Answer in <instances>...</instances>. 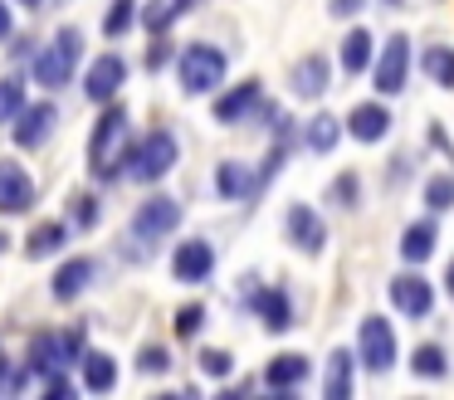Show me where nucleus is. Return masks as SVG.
I'll return each instance as SVG.
<instances>
[{
  "instance_id": "aec40b11",
  "label": "nucleus",
  "mask_w": 454,
  "mask_h": 400,
  "mask_svg": "<svg viewBox=\"0 0 454 400\" xmlns=\"http://www.w3.org/2000/svg\"><path fill=\"white\" fill-rule=\"evenodd\" d=\"M69 244V224L50 220V224H35L30 239H25V259H54V254Z\"/></svg>"
},
{
  "instance_id": "f8f14e48",
  "label": "nucleus",
  "mask_w": 454,
  "mask_h": 400,
  "mask_svg": "<svg viewBox=\"0 0 454 400\" xmlns=\"http://www.w3.org/2000/svg\"><path fill=\"white\" fill-rule=\"evenodd\" d=\"M122 78H128V64H122L118 54L93 59L89 74H83V93H89V103H108V98H118Z\"/></svg>"
},
{
  "instance_id": "f03ea898",
  "label": "nucleus",
  "mask_w": 454,
  "mask_h": 400,
  "mask_svg": "<svg viewBox=\"0 0 454 400\" xmlns=\"http://www.w3.org/2000/svg\"><path fill=\"white\" fill-rule=\"evenodd\" d=\"M176 156H181V146H176L171 132H147L137 146H132V156H128V176L142 181V185H157L161 176L176 166Z\"/></svg>"
},
{
  "instance_id": "7c9ffc66",
  "label": "nucleus",
  "mask_w": 454,
  "mask_h": 400,
  "mask_svg": "<svg viewBox=\"0 0 454 400\" xmlns=\"http://www.w3.org/2000/svg\"><path fill=\"white\" fill-rule=\"evenodd\" d=\"M425 205L430 210H454V176H430L425 181Z\"/></svg>"
},
{
  "instance_id": "4c0bfd02",
  "label": "nucleus",
  "mask_w": 454,
  "mask_h": 400,
  "mask_svg": "<svg viewBox=\"0 0 454 400\" xmlns=\"http://www.w3.org/2000/svg\"><path fill=\"white\" fill-rule=\"evenodd\" d=\"M327 195H333V200L342 205V210H352V205H356V176H352V171H347V176H337V181L327 185Z\"/></svg>"
},
{
  "instance_id": "9d476101",
  "label": "nucleus",
  "mask_w": 454,
  "mask_h": 400,
  "mask_svg": "<svg viewBox=\"0 0 454 400\" xmlns=\"http://www.w3.org/2000/svg\"><path fill=\"white\" fill-rule=\"evenodd\" d=\"M391 302H395L401 318H430V308H434L430 278H420V273H395L391 278Z\"/></svg>"
},
{
  "instance_id": "f257e3e1",
  "label": "nucleus",
  "mask_w": 454,
  "mask_h": 400,
  "mask_svg": "<svg viewBox=\"0 0 454 400\" xmlns=\"http://www.w3.org/2000/svg\"><path fill=\"white\" fill-rule=\"evenodd\" d=\"M128 156H132L128 113H122V107H108V113L98 117V127H93V137H89V171L98 176V181H118Z\"/></svg>"
},
{
  "instance_id": "a18cd8bd",
  "label": "nucleus",
  "mask_w": 454,
  "mask_h": 400,
  "mask_svg": "<svg viewBox=\"0 0 454 400\" xmlns=\"http://www.w3.org/2000/svg\"><path fill=\"white\" fill-rule=\"evenodd\" d=\"M386 5H401V0H386Z\"/></svg>"
},
{
  "instance_id": "cd10ccee",
  "label": "nucleus",
  "mask_w": 454,
  "mask_h": 400,
  "mask_svg": "<svg viewBox=\"0 0 454 400\" xmlns=\"http://www.w3.org/2000/svg\"><path fill=\"white\" fill-rule=\"evenodd\" d=\"M366 64H372V35H366V29H352V35L342 39V68L347 74H362Z\"/></svg>"
},
{
  "instance_id": "412c9836",
  "label": "nucleus",
  "mask_w": 454,
  "mask_h": 400,
  "mask_svg": "<svg viewBox=\"0 0 454 400\" xmlns=\"http://www.w3.org/2000/svg\"><path fill=\"white\" fill-rule=\"evenodd\" d=\"M294 93L298 98H323L327 93V59L323 54H308L294 64Z\"/></svg>"
},
{
  "instance_id": "37998d69",
  "label": "nucleus",
  "mask_w": 454,
  "mask_h": 400,
  "mask_svg": "<svg viewBox=\"0 0 454 400\" xmlns=\"http://www.w3.org/2000/svg\"><path fill=\"white\" fill-rule=\"evenodd\" d=\"M5 244H11V239H5V234H0V249H5Z\"/></svg>"
},
{
  "instance_id": "9b49d317",
  "label": "nucleus",
  "mask_w": 454,
  "mask_h": 400,
  "mask_svg": "<svg viewBox=\"0 0 454 400\" xmlns=\"http://www.w3.org/2000/svg\"><path fill=\"white\" fill-rule=\"evenodd\" d=\"M176 224H181V205L167 200V195L142 200V210L132 215V234H137V239H161V234H171Z\"/></svg>"
},
{
  "instance_id": "c85d7f7f",
  "label": "nucleus",
  "mask_w": 454,
  "mask_h": 400,
  "mask_svg": "<svg viewBox=\"0 0 454 400\" xmlns=\"http://www.w3.org/2000/svg\"><path fill=\"white\" fill-rule=\"evenodd\" d=\"M420 68H425V74H430L440 88H454V49H440V44L425 49V54H420Z\"/></svg>"
},
{
  "instance_id": "6e6552de",
  "label": "nucleus",
  "mask_w": 454,
  "mask_h": 400,
  "mask_svg": "<svg viewBox=\"0 0 454 400\" xmlns=\"http://www.w3.org/2000/svg\"><path fill=\"white\" fill-rule=\"evenodd\" d=\"M284 230H288V239H294V249H303L308 259H317V254H323V244H327V224H323V215H317L313 205H288Z\"/></svg>"
},
{
  "instance_id": "f3484780",
  "label": "nucleus",
  "mask_w": 454,
  "mask_h": 400,
  "mask_svg": "<svg viewBox=\"0 0 454 400\" xmlns=\"http://www.w3.org/2000/svg\"><path fill=\"white\" fill-rule=\"evenodd\" d=\"M93 278H98V263H93V259H69L59 273H54V288L50 293L59 302H74V298H83V293H89Z\"/></svg>"
},
{
  "instance_id": "ddd939ff",
  "label": "nucleus",
  "mask_w": 454,
  "mask_h": 400,
  "mask_svg": "<svg viewBox=\"0 0 454 400\" xmlns=\"http://www.w3.org/2000/svg\"><path fill=\"white\" fill-rule=\"evenodd\" d=\"M210 269H215V249H210L206 239L176 244V254H171V273H176L181 283H206Z\"/></svg>"
},
{
  "instance_id": "f704fd0d",
  "label": "nucleus",
  "mask_w": 454,
  "mask_h": 400,
  "mask_svg": "<svg viewBox=\"0 0 454 400\" xmlns=\"http://www.w3.org/2000/svg\"><path fill=\"white\" fill-rule=\"evenodd\" d=\"M137 371H147V376H167V371H171L167 347H142L137 351Z\"/></svg>"
},
{
  "instance_id": "423d86ee",
  "label": "nucleus",
  "mask_w": 454,
  "mask_h": 400,
  "mask_svg": "<svg viewBox=\"0 0 454 400\" xmlns=\"http://www.w3.org/2000/svg\"><path fill=\"white\" fill-rule=\"evenodd\" d=\"M356 351H362V366L372 376H386L395 366V332L386 318H366L362 332H356Z\"/></svg>"
},
{
  "instance_id": "dca6fc26",
  "label": "nucleus",
  "mask_w": 454,
  "mask_h": 400,
  "mask_svg": "<svg viewBox=\"0 0 454 400\" xmlns=\"http://www.w3.org/2000/svg\"><path fill=\"white\" fill-rule=\"evenodd\" d=\"M347 132L356 137V142H381L386 132H391V113H386L381 103H356L352 113H347Z\"/></svg>"
},
{
  "instance_id": "b1692460",
  "label": "nucleus",
  "mask_w": 454,
  "mask_h": 400,
  "mask_svg": "<svg viewBox=\"0 0 454 400\" xmlns=\"http://www.w3.org/2000/svg\"><path fill=\"white\" fill-rule=\"evenodd\" d=\"M83 386L89 390H113L118 386V361L108 357V351H89V357H83Z\"/></svg>"
},
{
  "instance_id": "1a4fd4ad",
  "label": "nucleus",
  "mask_w": 454,
  "mask_h": 400,
  "mask_svg": "<svg viewBox=\"0 0 454 400\" xmlns=\"http://www.w3.org/2000/svg\"><path fill=\"white\" fill-rule=\"evenodd\" d=\"M54 127H59V107H54V103H35V107H20L11 137H15V146L35 152V146H44L54 137Z\"/></svg>"
},
{
  "instance_id": "72a5a7b5",
  "label": "nucleus",
  "mask_w": 454,
  "mask_h": 400,
  "mask_svg": "<svg viewBox=\"0 0 454 400\" xmlns=\"http://www.w3.org/2000/svg\"><path fill=\"white\" fill-rule=\"evenodd\" d=\"M25 107V88L11 83V78H0V122H15Z\"/></svg>"
},
{
  "instance_id": "bb28decb",
  "label": "nucleus",
  "mask_w": 454,
  "mask_h": 400,
  "mask_svg": "<svg viewBox=\"0 0 454 400\" xmlns=\"http://www.w3.org/2000/svg\"><path fill=\"white\" fill-rule=\"evenodd\" d=\"M323 390H327V400H347V396H352V357H347V351H333Z\"/></svg>"
},
{
  "instance_id": "2f4dec72",
  "label": "nucleus",
  "mask_w": 454,
  "mask_h": 400,
  "mask_svg": "<svg viewBox=\"0 0 454 400\" xmlns=\"http://www.w3.org/2000/svg\"><path fill=\"white\" fill-rule=\"evenodd\" d=\"M132 20H137V5L132 0H113V10H108V20H103V35H128L132 29Z\"/></svg>"
},
{
  "instance_id": "20e7f679",
  "label": "nucleus",
  "mask_w": 454,
  "mask_h": 400,
  "mask_svg": "<svg viewBox=\"0 0 454 400\" xmlns=\"http://www.w3.org/2000/svg\"><path fill=\"white\" fill-rule=\"evenodd\" d=\"M79 54H83V35L74 25L59 29V35L50 39V49L35 59V78H40V88H64L69 83L74 68H79Z\"/></svg>"
},
{
  "instance_id": "c756f323",
  "label": "nucleus",
  "mask_w": 454,
  "mask_h": 400,
  "mask_svg": "<svg viewBox=\"0 0 454 400\" xmlns=\"http://www.w3.org/2000/svg\"><path fill=\"white\" fill-rule=\"evenodd\" d=\"M342 127H347V122H337V117L317 113L313 122H308V146H313V152H333L337 137H342Z\"/></svg>"
},
{
  "instance_id": "4468645a",
  "label": "nucleus",
  "mask_w": 454,
  "mask_h": 400,
  "mask_svg": "<svg viewBox=\"0 0 454 400\" xmlns=\"http://www.w3.org/2000/svg\"><path fill=\"white\" fill-rule=\"evenodd\" d=\"M35 205V181L25 176V166L0 161V210L5 215H25Z\"/></svg>"
},
{
  "instance_id": "4be33fe9",
  "label": "nucleus",
  "mask_w": 454,
  "mask_h": 400,
  "mask_svg": "<svg viewBox=\"0 0 454 400\" xmlns=\"http://www.w3.org/2000/svg\"><path fill=\"white\" fill-rule=\"evenodd\" d=\"M434 239H440V230H434L430 220L405 224V234H401V259H405V263H425V259L434 254Z\"/></svg>"
},
{
  "instance_id": "5701e85b",
  "label": "nucleus",
  "mask_w": 454,
  "mask_h": 400,
  "mask_svg": "<svg viewBox=\"0 0 454 400\" xmlns=\"http://www.w3.org/2000/svg\"><path fill=\"white\" fill-rule=\"evenodd\" d=\"M186 5H191V0H147V5L137 10V20L152 29V35H167V29L186 15Z\"/></svg>"
},
{
  "instance_id": "473e14b6",
  "label": "nucleus",
  "mask_w": 454,
  "mask_h": 400,
  "mask_svg": "<svg viewBox=\"0 0 454 400\" xmlns=\"http://www.w3.org/2000/svg\"><path fill=\"white\" fill-rule=\"evenodd\" d=\"M200 327H206V308H200V302H186V308H176V337H181V341L200 337Z\"/></svg>"
},
{
  "instance_id": "e433bc0d",
  "label": "nucleus",
  "mask_w": 454,
  "mask_h": 400,
  "mask_svg": "<svg viewBox=\"0 0 454 400\" xmlns=\"http://www.w3.org/2000/svg\"><path fill=\"white\" fill-rule=\"evenodd\" d=\"M230 366H235V357H230V351H220V347L200 351V371H206V376H230Z\"/></svg>"
},
{
  "instance_id": "2eb2a0df",
  "label": "nucleus",
  "mask_w": 454,
  "mask_h": 400,
  "mask_svg": "<svg viewBox=\"0 0 454 400\" xmlns=\"http://www.w3.org/2000/svg\"><path fill=\"white\" fill-rule=\"evenodd\" d=\"M308 371H313V361H308L303 351H278V357L264 366V386L284 396V390H298V386H303Z\"/></svg>"
},
{
  "instance_id": "c03bdc74",
  "label": "nucleus",
  "mask_w": 454,
  "mask_h": 400,
  "mask_svg": "<svg viewBox=\"0 0 454 400\" xmlns=\"http://www.w3.org/2000/svg\"><path fill=\"white\" fill-rule=\"evenodd\" d=\"M20 5H40V0H20Z\"/></svg>"
},
{
  "instance_id": "a19ab883",
  "label": "nucleus",
  "mask_w": 454,
  "mask_h": 400,
  "mask_svg": "<svg viewBox=\"0 0 454 400\" xmlns=\"http://www.w3.org/2000/svg\"><path fill=\"white\" fill-rule=\"evenodd\" d=\"M11 35V5H5V0H0V39Z\"/></svg>"
},
{
  "instance_id": "a878e982",
  "label": "nucleus",
  "mask_w": 454,
  "mask_h": 400,
  "mask_svg": "<svg viewBox=\"0 0 454 400\" xmlns=\"http://www.w3.org/2000/svg\"><path fill=\"white\" fill-rule=\"evenodd\" d=\"M411 371L425 380H444L450 376V361H444V347H434V341H425V347L411 351Z\"/></svg>"
},
{
  "instance_id": "393cba45",
  "label": "nucleus",
  "mask_w": 454,
  "mask_h": 400,
  "mask_svg": "<svg viewBox=\"0 0 454 400\" xmlns=\"http://www.w3.org/2000/svg\"><path fill=\"white\" fill-rule=\"evenodd\" d=\"M215 191H220V195H230V200H239V195H254V191H259V181H254V176H249L239 161H225V166L215 171Z\"/></svg>"
},
{
  "instance_id": "a211bd4d",
  "label": "nucleus",
  "mask_w": 454,
  "mask_h": 400,
  "mask_svg": "<svg viewBox=\"0 0 454 400\" xmlns=\"http://www.w3.org/2000/svg\"><path fill=\"white\" fill-rule=\"evenodd\" d=\"M259 103H264V83H254V78H249V83H239L235 93H225L215 103V122H245Z\"/></svg>"
},
{
  "instance_id": "6ab92c4d",
  "label": "nucleus",
  "mask_w": 454,
  "mask_h": 400,
  "mask_svg": "<svg viewBox=\"0 0 454 400\" xmlns=\"http://www.w3.org/2000/svg\"><path fill=\"white\" fill-rule=\"evenodd\" d=\"M254 312L269 332H288L294 327V302H288L284 288H259L254 293Z\"/></svg>"
},
{
  "instance_id": "ea45409f",
  "label": "nucleus",
  "mask_w": 454,
  "mask_h": 400,
  "mask_svg": "<svg viewBox=\"0 0 454 400\" xmlns=\"http://www.w3.org/2000/svg\"><path fill=\"white\" fill-rule=\"evenodd\" d=\"M327 10H333V15H356V10H362V0H327Z\"/></svg>"
},
{
  "instance_id": "39448f33",
  "label": "nucleus",
  "mask_w": 454,
  "mask_h": 400,
  "mask_svg": "<svg viewBox=\"0 0 454 400\" xmlns=\"http://www.w3.org/2000/svg\"><path fill=\"white\" fill-rule=\"evenodd\" d=\"M79 351H83L79 332H40V337L30 341V371H40V376H59Z\"/></svg>"
},
{
  "instance_id": "58836bf2",
  "label": "nucleus",
  "mask_w": 454,
  "mask_h": 400,
  "mask_svg": "<svg viewBox=\"0 0 454 400\" xmlns=\"http://www.w3.org/2000/svg\"><path fill=\"white\" fill-rule=\"evenodd\" d=\"M44 390H50V400H69L74 396V386L64 376H50V380H44Z\"/></svg>"
},
{
  "instance_id": "c9c22d12",
  "label": "nucleus",
  "mask_w": 454,
  "mask_h": 400,
  "mask_svg": "<svg viewBox=\"0 0 454 400\" xmlns=\"http://www.w3.org/2000/svg\"><path fill=\"white\" fill-rule=\"evenodd\" d=\"M74 224H79V230H93V224H98V200H93V195H74Z\"/></svg>"
},
{
  "instance_id": "0eeeda50",
  "label": "nucleus",
  "mask_w": 454,
  "mask_h": 400,
  "mask_svg": "<svg viewBox=\"0 0 454 400\" xmlns=\"http://www.w3.org/2000/svg\"><path fill=\"white\" fill-rule=\"evenodd\" d=\"M405 74H411V39L405 35H391L386 49L376 54V93H401L405 88Z\"/></svg>"
},
{
  "instance_id": "79ce46f5",
  "label": "nucleus",
  "mask_w": 454,
  "mask_h": 400,
  "mask_svg": "<svg viewBox=\"0 0 454 400\" xmlns=\"http://www.w3.org/2000/svg\"><path fill=\"white\" fill-rule=\"evenodd\" d=\"M444 288H450V298H454V263H450V273H444Z\"/></svg>"
},
{
  "instance_id": "7ed1b4c3",
  "label": "nucleus",
  "mask_w": 454,
  "mask_h": 400,
  "mask_svg": "<svg viewBox=\"0 0 454 400\" xmlns=\"http://www.w3.org/2000/svg\"><path fill=\"white\" fill-rule=\"evenodd\" d=\"M176 78H181V88H186L191 98H206L210 88H220V78H225V54H220L215 44H191V49H181Z\"/></svg>"
}]
</instances>
